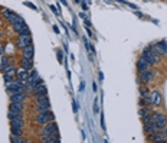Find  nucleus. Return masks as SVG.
Masks as SVG:
<instances>
[{"instance_id": "obj_12", "label": "nucleus", "mask_w": 167, "mask_h": 143, "mask_svg": "<svg viewBox=\"0 0 167 143\" xmlns=\"http://www.w3.org/2000/svg\"><path fill=\"white\" fill-rule=\"evenodd\" d=\"M160 129L159 126L154 123V121H151L149 124H144V132H146V135H150V133H157Z\"/></svg>"}, {"instance_id": "obj_2", "label": "nucleus", "mask_w": 167, "mask_h": 143, "mask_svg": "<svg viewBox=\"0 0 167 143\" xmlns=\"http://www.w3.org/2000/svg\"><path fill=\"white\" fill-rule=\"evenodd\" d=\"M35 100L38 101L36 103L38 111H49L50 110V100H49V97H48V94L46 95H42L39 98H35Z\"/></svg>"}, {"instance_id": "obj_27", "label": "nucleus", "mask_w": 167, "mask_h": 143, "mask_svg": "<svg viewBox=\"0 0 167 143\" xmlns=\"http://www.w3.org/2000/svg\"><path fill=\"white\" fill-rule=\"evenodd\" d=\"M41 142H42V143H53V140H52V136L43 135V136L41 137Z\"/></svg>"}, {"instance_id": "obj_28", "label": "nucleus", "mask_w": 167, "mask_h": 143, "mask_svg": "<svg viewBox=\"0 0 167 143\" xmlns=\"http://www.w3.org/2000/svg\"><path fill=\"white\" fill-rule=\"evenodd\" d=\"M33 90H35V85L33 84H29V83H26V85H25V93L26 94L33 93Z\"/></svg>"}, {"instance_id": "obj_26", "label": "nucleus", "mask_w": 167, "mask_h": 143, "mask_svg": "<svg viewBox=\"0 0 167 143\" xmlns=\"http://www.w3.org/2000/svg\"><path fill=\"white\" fill-rule=\"evenodd\" d=\"M151 49L154 51V52H156V54H157L159 57H161V55H164V52H163V49H161V48L159 46V43H157V45H153V46H151Z\"/></svg>"}, {"instance_id": "obj_9", "label": "nucleus", "mask_w": 167, "mask_h": 143, "mask_svg": "<svg viewBox=\"0 0 167 143\" xmlns=\"http://www.w3.org/2000/svg\"><path fill=\"white\" fill-rule=\"evenodd\" d=\"M149 100H150L151 106H160L161 104V95L159 91H151L149 94Z\"/></svg>"}, {"instance_id": "obj_10", "label": "nucleus", "mask_w": 167, "mask_h": 143, "mask_svg": "<svg viewBox=\"0 0 167 143\" xmlns=\"http://www.w3.org/2000/svg\"><path fill=\"white\" fill-rule=\"evenodd\" d=\"M140 74H141V83H144V84H147V83L153 81V78H154V72L150 71V69L143 71V72H140Z\"/></svg>"}, {"instance_id": "obj_36", "label": "nucleus", "mask_w": 167, "mask_h": 143, "mask_svg": "<svg viewBox=\"0 0 167 143\" xmlns=\"http://www.w3.org/2000/svg\"><path fill=\"white\" fill-rule=\"evenodd\" d=\"M12 13H13V12H12V10H9V9H4V10H3V15H4V17H9Z\"/></svg>"}, {"instance_id": "obj_5", "label": "nucleus", "mask_w": 167, "mask_h": 143, "mask_svg": "<svg viewBox=\"0 0 167 143\" xmlns=\"http://www.w3.org/2000/svg\"><path fill=\"white\" fill-rule=\"evenodd\" d=\"M153 121L159 126V129H161V127H164L167 124L166 116L161 114V113H153Z\"/></svg>"}, {"instance_id": "obj_39", "label": "nucleus", "mask_w": 167, "mask_h": 143, "mask_svg": "<svg viewBox=\"0 0 167 143\" xmlns=\"http://www.w3.org/2000/svg\"><path fill=\"white\" fill-rule=\"evenodd\" d=\"M50 9L53 10V13H55V15H59V13H58V10H56V7H55V6H50Z\"/></svg>"}, {"instance_id": "obj_20", "label": "nucleus", "mask_w": 167, "mask_h": 143, "mask_svg": "<svg viewBox=\"0 0 167 143\" xmlns=\"http://www.w3.org/2000/svg\"><path fill=\"white\" fill-rule=\"evenodd\" d=\"M23 118V111H12V110H9L7 113V118L9 120H12V118Z\"/></svg>"}, {"instance_id": "obj_31", "label": "nucleus", "mask_w": 167, "mask_h": 143, "mask_svg": "<svg viewBox=\"0 0 167 143\" xmlns=\"http://www.w3.org/2000/svg\"><path fill=\"white\" fill-rule=\"evenodd\" d=\"M149 90H147V88H146V87H140V95H141V97H149Z\"/></svg>"}, {"instance_id": "obj_40", "label": "nucleus", "mask_w": 167, "mask_h": 143, "mask_svg": "<svg viewBox=\"0 0 167 143\" xmlns=\"http://www.w3.org/2000/svg\"><path fill=\"white\" fill-rule=\"evenodd\" d=\"M92 87H94V91H95V93H97V90H98V87H97V84H95V83H94V84H92Z\"/></svg>"}, {"instance_id": "obj_15", "label": "nucleus", "mask_w": 167, "mask_h": 143, "mask_svg": "<svg viewBox=\"0 0 167 143\" xmlns=\"http://www.w3.org/2000/svg\"><path fill=\"white\" fill-rule=\"evenodd\" d=\"M16 72H17V68L15 67V65H12V64H9V65H6V67L3 68V74H4V75L15 77Z\"/></svg>"}, {"instance_id": "obj_1", "label": "nucleus", "mask_w": 167, "mask_h": 143, "mask_svg": "<svg viewBox=\"0 0 167 143\" xmlns=\"http://www.w3.org/2000/svg\"><path fill=\"white\" fill-rule=\"evenodd\" d=\"M141 58H144L150 65H154V64H157L160 61V57L154 52V51L151 49V48H146V49L143 51L141 54Z\"/></svg>"}, {"instance_id": "obj_29", "label": "nucleus", "mask_w": 167, "mask_h": 143, "mask_svg": "<svg viewBox=\"0 0 167 143\" xmlns=\"http://www.w3.org/2000/svg\"><path fill=\"white\" fill-rule=\"evenodd\" d=\"M19 35H20V36H30V31H29L27 25H26L25 28H23V29H22V31L19 32Z\"/></svg>"}, {"instance_id": "obj_7", "label": "nucleus", "mask_w": 167, "mask_h": 143, "mask_svg": "<svg viewBox=\"0 0 167 143\" xmlns=\"http://www.w3.org/2000/svg\"><path fill=\"white\" fill-rule=\"evenodd\" d=\"M32 94L35 95V98H39V97H42V95H46V94H48V90H46L45 84L41 83V84H38L36 87H35V90H33V93Z\"/></svg>"}, {"instance_id": "obj_30", "label": "nucleus", "mask_w": 167, "mask_h": 143, "mask_svg": "<svg viewBox=\"0 0 167 143\" xmlns=\"http://www.w3.org/2000/svg\"><path fill=\"white\" fill-rule=\"evenodd\" d=\"M6 65H9L7 58H6V57H1V58H0V69H3Z\"/></svg>"}, {"instance_id": "obj_41", "label": "nucleus", "mask_w": 167, "mask_h": 143, "mask_svg": "<svg viewBox=\"0 0 167 143\" xmlns=\"http://www.w3.org/2000/svg\"><path fill=\"white\" fill-rule=\"evenodd\" d=\"M84 87H85V84H84V83H81V87H79V90H81V91H84Z\"/></svg>"}, {"instance_id": "obj_21", "label": "nucleus", "mask_w": 167, "mask_h": 143, "mask_svg": "<svg viewBox=\"0 0 167 143\" xmlns=\"http://www.w3.org/2000/svg\"><path fill=\"white\" fill-rule=\"evenodd\" d=\"M10 126L12 127H23L25 126V121H23V118H12L10 120Z\"/></svg>"}, {"instance_id": "obj_34", "label": "nucleus", "mask_w": 167, "mask_h": 143, "mask_svg": "<svg viewBox=\"0 0 167 143\" xmlns=\"http://www.w3.org/2000/svg\"><path fill=\"white\" fill-rule=\"evenodd\" d=\"M159 132H160V133H161L163 136H164V137H167V124H166L164 127H161V129H160Z\"/></svg>"}, {"instance_id": "obj_24", "label": "nucleus", "mask_w": 167, "mask_h": 143, "mask_svg": "<svg viewBox=\"0 0 167 143\" xmlns=\"http://www.w3.org/2000/svg\"><path fill=\"white\" fill-rule=\"evenodd\" d=\"M17 17H19V16H17L16 13L13 12V13H12V15H10V16H9V17H6V19H7V22H9V23H12V25H15V23H16V22H17Z\"/></svg>"}, {"instance_id": "obj_3", "label": "nucleus", "mask_w": 167, "mask_h": 143, "mask_svg": "<svg viewBox=\"0 0 167 143\" xmlns=\"http://www.w3.org/2000/svg\"><path fill=\"white\" fill-rule=\"evenodd\" d=\"M38 123L39 124H46L48 121H52V120H55V114L52 113V111H38Z\"/></svg>"}, {"instance_id": "obj_14", "label": "nucleus", "mask_w": 167, "mask_h": 143, "mask_svg": "<svg viewBox=\"0 0 167 143\" xmlns=\"http://www.w3.org/2000/svg\"><path fill=\"white\" fill-rule=\"evenodd\" d=\"M20 67L27 69V71H32V69H33V59L22 58V61H20Z\"/></svg>"}, {"instance_id": "obj_35", "label": "nucleus", "mask_w": 167, "mask_h": 143, "mask_svg": "<svg viewBox=\"0 0 167 143\" xmlns=\"http://www.w3.org/2000/svg\"><path fill=\"white\" fill-rule=\"evenodd\" d=\"M13 78H15V77L4 75V83H6V84H9V83H12V81H13Z\"/></svg>"}, {"instance_id": "obj_42", "label": "nucleus", "mask_w": 167, "mask_h": 143, "mask_svg": "<svg viewBox=\"0 0 167 143\" xmlns=\"http://www.w3.org/2000/svg\"><path fill=\"white\" fill-rule=\"evenodd\" d=\"M1 52H3V49H1V46H0V58H1Z\"/></svg>"}, {"instance_id": "obj_25", "label": "nucleus", "mask_w": 167, "mask_h": 143, "mask_svg": "<svg viewBox=\"0 0 167 143\" xmlns=\"http://www.w3.org/2000/svg\"><path fill=\"white\" fill-rule=\"evenodd\" d=\"M141 120H143V123H144V124L151 123V121H153V113H151V114H146V116H143Z\"/></svg>"}, {"instance_id": "obj_22", "label": "nucleus", "mask_w": 167, "mask_h": 143, "mask_svg": "<svg viewBox=\"0 0 167 143\" xmlns=\"http://www.w3.org/2000/svg\"><path fill=\"white\" fill-rule=\"evenodd\" d=\"M12 135L20 137V136L23 135V127H12Z\"/></svg>"}, {"instance_id": "obj_11", "label": "nucleus", "mask_w": 167, "mask_h": 143, "mask_svg": "<svg viewBox=\"0 0 167 143\" xmlns=\"http://www.w3.org/2000/svg\"><path fill=\"white\" fill-rule=\"evenodd\" d=\"M29 74H30V71H27V69H25V68H19L16 72V77L17 80H20V81H26L27 83V77H29Z\"/></svg>"}, {"instance_id": "obj_13", "label": "nucleus", "mask_w": 167, "mask_h": 143, "mask_svg": "<svg viewBox=\"0 0 167 143\" xmlns=\"http://www.w3.org/2000/svg\"><path fill=\"white\" fill-rule=\"evenodd\" d=\"M151 65L146 61L144 58H140L138 61H137V69H138V72H143V71H147L149 68H150Z\"/></svg>"}, {"instance_id": "obj_19", "label": "nucleus", "mask_w": 167, "mask_h": 143, "mask_svg": "<svg viewBox=\"0 0 167 143\" xmlns=\"http://www.w3.org/2000/svg\"><path fill=\"white\" fill-rule=\"evenodd\" d=\"M9 110H12V111H23V104L22 103H10L9 104Z\"/></svg>"}, {"instance_id": "obj_16", "label": "nucleus", "mask_w": 167, "mask_h": 143, "mask_svg": "<svg viewBox=\"0 0 167 143\" xmlns=\"http://www.w3.org/2000/svg\"><path fill=\"white\" fill-rule=\"evenodd\" d=\"M25 26H26V22L23 20V17L19 16V17H17V22L15 23V25H13V31H15L16 34H19V32H20V31H22Z\"/></svg>"}, {"instance_id": "obj_8", "label": "nucleus", "mask_w": 167, "mask_h": 143, "mask_svg": "<svg viewBox=\"0 0 167 143\" xmlns=\"http://www.w3.org/2000/svg\"><path fill=\"white\" fill-rule=\"evenodd\" d=\"M27 83L29 84H33L35 87L38 84H41L42 83V80H41V77H39V74H38V71H30V74H29V77H27Z\"/></svg>"}, {"instance_id": "obj_6", "label": "nucleus", "mask_w": 167, "mask_h": 143, "mask_svg": "<svg viewBox=\"0 0 167 143\" xmlns=\"http://www.w3.org/2000/svg\"><path fill=\"white\" fill-rule=\"evenodd\" d=\"M32 43V39H30V36H20L19 35V38H17V48H20V49H25L26 46H29Z\"/></svg>"}, {"instance_id": "obj_23", "label": "nucleus", "mask_w": 167, "mask_h": 143, "mask_svg": "<svg viewBox=\"0 0 167 143\" xmlns=\"http://www.w3.org/2000/svg\"><path fill=\"white\" fill-rule=\"evenodd\" d=\"M138 114H140V117L146 116V114H151L150 106H149V107H143V109H140V110H138Z\"/></svg>"}, {"instance_id": "obj_18", "label": "nucleus", "mask_w": 167, "mask_h": 143, "mask_svg": "<svg viewBox=\"0 0 167 143\" xmlns=\"http://www.w3.org/2000/svg\"><path fill=\"white\" fill-rule=\"evenodd\" d=\"M33 54H35V48H33V45L30 43L29 46H26L25 49H23V58L33 59Z\"/></svg>"}, {"instance_id": "obj_38", "label": "nucleus", "mask_w": 167, "mask_h": 143, "mask_svg": "<svg viewBox=\"0 0 167 143\" xmlns=\"http://www.w3.org/2000/svg\"><path fill=\"white\" fill-rule=\"evenodd\" d=\"M25 4H26V6H29V7H32L33 10H38V7H36L35 4H32V3H29V1H25Z\"/></svg>"}, {"instance_id": "obj_33", "label": "nucleus", "mask_w": 167, "mask_h": 143, "mask_svg": "<svg viewBox=\"0 0 167 143\" xmlns=\"http://www.w3.org/2000/svg\"><path fill=\"white\" fill-rule=\"evenodd\" d=\"M10 142H13V143H23V140H22V139H19V136L13 135V137H10Z\"/></svg>"}, {"instance_id": "obj_17", "label": "nucleus", "mask_w": 167, "mask_h": 143, "mask_svg": "<svg viewBox=\"0 0 167 143\" xmlns=\"http://www.w3.org/2000/svg\"><path fill=\"white\" fill-rule=\"evenodd\" d=\"M12 97V101L13 103H25V100H26V93H17V94H12L10 95Z\"/></svg>"}, {"instance_id": "obj_32", "label": "nucleus", "mask_w": 167, "mask_h": 143, "mask_svg": "<svg viewBox=\"0 0 167 143\" xmlns=\"http://www.w3.org/2000/svg\"><path fill=\"white\" fill-rule=\"evenodd\" d=\"M159 46L163 49V52H164V54H167V41H160Z\"/></svg>"}, {"instance_id": "obj_37", "label": "nucleus", "mask_w": 167, "mask_h": 143, "mask_svg": "<svg viewBox=\"0 0 167 143\" xmlns=\"http://www.w3.org/2000/svg\"><path fill=\"white\" fill-rule=\"evenodd\" d=\"M58 61L59 62H64V54H62L61 51L58 52Z\"/></svg>"}, {"instance_id": "obj_43", "label": "nucleus", "mask_w": 167, "mask_h": 143, "mask_svg": "<svg viewBox=\"0 0 167 143\" xmlns=\"http://www.w3.org/2000/svg\"><path fill=\"white\" fill-rule=\"evenodd\" d=\"M166 142H167V139H166Z\"/></svg>"}, {"instance_id": "obj_4", "label": "nucleus", "mask_w": 167, "mask_h": 143, "mask_svg": "<svg viewBox=\"0 0 167 143\" xmlns=\"http://www.w3.org/2000/svg\"><path fill=\"white\" fill-rule=\"evenodd\" d=\"M58 133V124L55 123V120L52 121H48L45 126H43V135H48V136H55Z\"/></svg>"}]
</instances>
